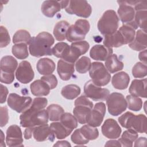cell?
Returning <instances> with one entry per match:
<instances>
[{"label": "cell", "instance_id": "cell-53", "mask_svg": "<svg viewBox=\"0 0 147 147\" xmlns=\"http://www.w3.org/2000/svg\"><path fill=\"white\" fill-rule=\"evenodd\" d=\"M105 146H121L119 141L117 140H110L107 141L105 145Z\"/></svg>", "mask_w": 147, "mask_h": 147}, {"label": "cell", "instance_id": "cell-48", "mask_svg": "<svg viewBox=\"0 0 147 147\" xmlns=\"http://www.w3.org/2000/svg\"><path fill=\"white\" fill-rule=\"evenodd\" d=\"M14 80V74H7L1 72V82L5 84H11Z\"/></svg>", "mask_w": 147, "mask_h": 147}, {"label": "cell", "instance_id": "cell-42", "mask_svg": "<svg viewBox=\"0 0 147 147\" xmlns=\"http://www.w3.org/2000/svg\"><path fill=\"white\" fill-rule=\"evenodd\" d=\"M146 18L147 10H139L136 11L134 21L138 27L145 32L146 29Z\"/></svg>", "mask_w": 147, "mask_h": 147}, {"label": "cell", "instance_id": "cell-55", "mask_svg": "<svg viewBox=\"0 0 147 147\" xmlns=\"http://www.w3.org/2000/svg\"><path fill=\"white\" fill-rule=\"evenodd\" d=\"M1 142L0 146H3V147H5V142H4L5 136H4L2 130H1Z\"/></svg>", "mask_w": 147, "mask_h": 147}, {"label": "cell", "instance_id": "cell-26", "mask_svg": "<svg viewBox=\"0 0 147 147\" xmlns=\"http://www.w3.org/2000/svg\"><path fill=\"white\" fill-rule=\"evenodd\" d=\"M130 82L129 75L124 72H119L113 75L111 83L113 87L117 90H125L127 88Z\"/></svg>", "mask_w": 147, "mask_h": 147}, {"label": "cell", "instance_id": "cell-44", "mask_svg": "<svg viewBox=\"0 0 147 147\" xmlns=\"http://www.w3.org/2000/svg\"><path fill=\"white\" fill-rule=\"evenodd\" d=\"M71 140L74 144L78 145H83L89 142V140L86 139L83 137L80 131V129H76L74 131L71 135Z\"/></svg>", "mask_w": 147, "mask_h": 147}, {"label": "cell", "instance_id": "cell-16", "mask_svg": "<svg viewBox=\"0 0 147 147\" xmlns=\"http://www.w3.org/2000/svg\"><path fill=\"white\" fill-rule=\"evenodd\" d=\"M6 142L8 146H23L22 133L17 125L10 126L6 130Z\"/></svg>", "mask_w": 147, "mask_h": 147}, {"label": "cell", "instance_id": "cell-9", "mask_svg": "<svg viewBox=\"0 0 147 147\" xmlns=\"http://www.w3.org/2000/svg\"><path fill=\"white\" fill-rule=\"evenodd\" d=\"M84 92L87 98L95 101L106 100L110 94V91L107 88L96 86L91 80L85 83Z\"/></svg>", "mask_w": 147, "mask_h": 147}, {"label": "cell", "instance_id": "cell-33", "mask_svg": "<svg viewBox=\"0 0 147 147\" xmlns=\"http://www.w3.org/2000/svg\"><path fill=\"white\" fill-rule=\"evenodd\" d=\"M138 136L137 132L131 129H128L122 133L121 137L118 141L121 146L131 147L133 146V142L136 141Z\"/></svg>", "mask_w": 147, "mask_h": 147}, {"label": "cell", "instance_id": "cell-46", "mask_svg": "<svg viewBox=\"0 0 147 147\" xmlns=\"http://www.w3.org/2000/svg\"><path fill=\"white\" fill-rule=\"evenodd\" d=\"M41 79L45 82L48 84L51 90L54 89L57 85V79L54 75L51 74L48 75H44L41 78Z\"/></svg>", "mask_w": 147, "mask_h": 147}, {"label": "cell", "instance_id": "cell-20", "mask_svg": "<svg viewBox=\"0 0 147 147\" xmlns=\"http://www.w3.org/2000/svg\"><path fill=\"white\" fill-rule=\"evenodd\" d=\"M113 49L103 45H94L90 51V56L93 60L96 61H106L113 54Z\"/></svg>", "mask_w": 147, "mask_h": 147}, {"label": "cell", "instance_id": "cell-11", "mask_svg": "<svg viewBox=\"0 0 147 147\" xmlns=\"http://www.w3.org/2000/svg\"><path fill=\"white\" fill-rule=\"evenodd\" d=\"M32 99L29 96H20L16 93L9 94L7 105L13 110L18 113H23L32 105Z\"/></svg>", "mask_w": 147, "mask_h": 147}, {"label": "cell", "instance_id": "cell-10", "mask_svg": "<svg viewBox=\"0 0 147 147\" xmlns=\"http://www.w3.org/2000/svg\"><path fill=\"white\" fill-rule=\"evenodd\" d=\"M65 10L69 14H75L83 18L89 17L92 13V7L86 1H69Z\"/></svg>", "mask_w": 147, "mask_h": 147}, {"label": "cell", "instance_id": "cell-14", "mask_svg": "<svg viewBox=\"0 0 147 147\" xmlns=\"http://www.w3.org/2000/svg\"><path fill=\"white\" fill-rule=\"evenodd\" d=\"M90 48L89 43L86 41H80L74 42L70 45L69 55L65 61L74 63L76 61L79 57L85 54Z\"/></svg>", "mask_w": 147, "mask_h": 147}, {"label": "cell", "instance_id": "cell-17", "mask_svg": "<svg viewBox=\"0 0 147 147\" xmlns=\"http://www.w3.org/2000/svg\"><path fill=\"white\" fill-rule=\"evenodd\" d=\"M103 135L109 139H117L121 136L122 129L117 122L112 118L107 119L101 127Z\"/></svg>", "mask_w": 147, "mask_h": 147}, {"label": "cell", "instance_id": "cell-21", "mask_svg": "<svg viewBox=\"0 0 147 147\" xmlns=\"http://www.w3.org/2000/svg\"><path fill=\"white\" fill-rule=\"evenodd\" d=\"M74 65V63H69L62 59L58 61L57 71L61 80L67 81L71 78L75 71Z\"/></svg>", "mask_w": 147, "mask_h": 147}, {"label": "cell", "instance_id": "cell-35", "mask_svg": "<svg viewBox=\"0 0 147 147\" xmlns=\"http://www.w3.org/2000/svg\"><path fill=\"white\" fill-rule=\"evenodd\" d=\"M49 119L51 121H59L64 113L63 108L57 104H51L47 108Z\"/></svg>", "mask_w": 147, "mask_h": 147}, {"label": "cell", "instance_id": "cell-50", "mask_svg": "<svg viewBox=\"0 0 147 147\" xmlns=\"http://www.w3.org/2000/svg\"><path fill=\"white\" fill-rule=\"evenodd\" d=\"M146 138L145 137H140L136 140L134 146H146Z\"/></svg>", "mask_w": 147, "mask_h": 147}, {"label": "cell", "instance_id": "cell-6", "mask_svg": "<svg viewBox=\"0 0 147 147\" xmlns=\"http://www.w3.org/2000/svg\"><path fill=\"white\" fill-rule=\"evenodd\" d=\"M90 29V25L87 20L79 19L74 24L69 26L66 39L71 42L83 41Z\"/></svg>", "mask_w": 147, "mask_h": 147}, {"label": "cell", "instance_id": "cell-32", "mask_svg": "<svg viewBox=\"0 0 147 147\" xmlns=\"http://www.w3.org/2000/svg\"><path fill=\"white\" fill-rule=\"evenodd\" d=\"M70 46L66 42H60L57 43L52 48V55L57 58L65 60L69 55Z\"/></svg>", "mask_w": 147, "mask_h": 147}, {"label": "cell", "instance_id": "cell-22", "mask_svg": "<svg viewBox=\"0 0 147 147\" xmlns=\"http://www.w3.org/2000/svg\"><path fill=\"white\" fill-rule=\"evenodd\" d=\"M146 84L147 80L146 78L143 79H134L132 81L129 87V92L132 95L146 98Z\"/></svg>", "mask_w": 147, "mask_h": 147}, {"label": "cell", "instance_id": "cell-12", "mask_svg": "<svg viewBox=\"0 0 147 147\" xmlns=\"http://www.w3.org/2000/svg\"><path fill=\"white\" fill-rule=\"evenodd\" d=\"M69 3V1H45L41 5V10L42 14L52 18L61 9H65Z\"/></svg>", "mask_w": 147, "mask_h": 147}, {"label": "cell", "instance_id": "cell-49", "mask_svg": "<svg viewBox=\"0 0 147 147\" xmlns=\"http://www.w3.org/2000/svg\"><path fill=\"white\" fill-rule=\"evenodd\" d=\"M8 93H9V91H8L7 88L1 84V101H0V103L1 104L6 102Z\"/></svg>", "mask_w": 147, "mask_h": 147}, {"label": "cell", "instance_id": "cell-31", "mask_svg": "<svg viewBox=\"0 0 147 147\" xmlns=\"http://www.w3.org/2000/svg\"><path fill=\"white\" fill-rule=\"evenodd\" d=\"M69 26V24L66 21L62 20L57 22L53 29L55 39L59 41H64L66 38V34Z\"/></svg>", "mask_w": 147, "mask_h": 147}, {"label": "cell", "instance_id": "cell-4", "mask_svg": "<svg viewBox=\"0 0 147 147\" xmlns=\"http://www.w3.org/2000/svg\"><path fill=\"white\" fill-rule=\"evenodd\" d=\"M118 26L119 18L113 10H107L105 11L97 24L98 29L104 36L114 33Z\"/></svg>", "mask_w": 147, "mask_h": 147}, {"label": "cell", "instance_id": "cell-1", "mask_svg": "<svg viewBox=\"0 0 147 147\" xmlns=\"http://www.w3.org/2000/svg\"><path fill=\"white\" fill-rule=\"evenodd\" d=\"M47 104V98H35L30 106L20 115V125L26 128L47 123L49 117L47 110L44 109Z\"/></svg>", "mask_w": 147, "mask_h": 147}, {"label": "cell", "instance_id": "cell-24", "mask_svg": "<svg viewBox=\"0 0 147 147\" xmlns=\"http://www.w3.org/2000/svg\"><path fill=\"white\" fill-rule=\"evenodd\" d=\"M30 88L32 94L36 96H47L50 92V87L44 80H36L30 84Z\"/></svg>", "mask_w": 147, "mask_h": 147}, {"label": "cell", "instance_id": "cell-15", "mask_svg": "<svg viewBox=\"0 0 147 147\" xmlns=\"http://www.w3.org/2000/svg\"><path fill=\"white\" fill-rule=\"evenodd\" d=\"M117 3L119 4L118 14L123 24L133 22L134 20L136 11L129 1H118Z\"/></svg>", "mask_w": 147, "mask_h": 147}, {"label": "cell", "instance_id": "cell-7", "mask_svg": "<svg viewBox=\"0 0 147 147\" xmlns=\"http://www.w3.org/2000/svg\"><path fill=\"white\" fill-rule=\"evenodd\" d=\"M89 71L91 80L96 86H105L110 82L111 75L102 63H92Z\"/></svg>", "mask_w": 147, "mask_h": 147}, {"label": "cell", "instance_id": "cell-36", "mask_svg": "<svg viewBox=\"0 0 147 147\" xmlns=\"http://www.w3.org/2000/svg\"><path fill=\"white\" fill-rule=\"evenodd\" d=\"M13 55L17 59L24 60L29 56L28 46L25 43H18L14 44L11 48Z\"/></svg>", "mask_w": 147, "mask_h": 147}, {"label": "cell", "instance_id": "cell-8", "mask_svg": "<svg viewBox=\"0 0 147 147\" xmlns=\"http://www.w3.org/2000/svg\"><path fill=\"white\" fill-rule=\"evenodd\" d=\"M109 113L113 116H117L125 111L127 108V102L124 96L119 92L109 94L106 99Z\"/></svg>", "mask_w": 147, "mask_h": 147}, {"label": "cell", "instance_id": "cell-47", "mask_svg": "<svg viewBox=\"0 0 147 147\" xmlns=\"http://www.w3.org/2000/svg\"><path fill=\"white\" fill-rule=\"evenodd\" d=\"M1 127L5 126L9 121V115H8V109L7 107H1Z\"/></svg>", "mask_w": 147, "mask_h": 147}, {"label": "cell", "instance_id": "cell-37", "mask_svg": "<svg viewBox=\"0 0 147 147\" xmlns=\"http://www.w3.org/2000/svg\"><path fill=\"white\" fill-rule=\"evenodd\" d=\"M80 131L83 137L90 141L96 139L99 136V131L95 127L89 125H84L80 128Z\"/></svg>", "mask_w": 147, "mask_h": 147}, {"label": "cell", "instance_id": "cell-5", "mask_svg": "<svg viewBox=\"0 0 147 147\" xmlns=\"http://www.w3.org/2000/svg\"><path fill=\"white\" fill-rule=\"evenodd\" d=\"M74 105L73 114L78 122L81 124L87 123L94 107L93 103L86 96L81 95L75 100Z\"/></svg>", "mask_w": 147, "mask_h": 147}, {"label": "cell", "instance_id": "cell-23", "mask_svg": "<svg viewBox=\"0 0 147 147\" xmlns=\"http://www.w3.org/2000/svg\"><path fill=\"white\" fill-rule=\"evenodd\" d=\"M129 47L136 51H140L146 48V32L143 30L138 29L136 33L133 41L129 44Z\"/></svg>", "mask_w": 147, "mask_h": 147}, {"label": "cell", "instance_id": "cell-3", "mask_svg": "<svg viewBox=\"0 0 147 147\" xmlns=\"http://www.w3.org/2000/svg\"><path fill=\"white\" fill-rule=\"evenodd\" d=\"M146 117L144 114L136 115L133 113L127 111L118 118V122L124 128L131 129L137 133H146Z\"/></svg>", "mask_w": 147, "mask_h": 147}, {"label": "cell", "instance_id": "cell-13", "mask_svg": "<svg viewBox=\"0 0 147 147\" xmlns=\"http://www.w3.org/2000/svg\"><path fill=\"white\" fill-rule=\"evenodd\" d=\"M34 76V73L30 63L26 60L21 61L16 72L17 80L22 84H28L33 79Z\"/></svg>", "mask_w": 147, "mask_h": 147}, {"label": "cell", "instance_id": "cell-41", "mask_svg": "<svg viewBox=\"0 0 147 147\" xmlns=\"http://www.w3.org/2000/svg\"><path fill=\"white\" fill-rule=\"evenodd\" d=\"M91 66V60L88 57L83 56L76 61L75 69L79 74H85L90 70Z\"/></svg>", "mask_w": 147, "mask_h": 147}, {"label": "cell", "instance_id": "cell-2", "mask_svg": "<svg viewBox=\"0 0 147 147\" xmlns=\"http://www.w3.org/2000/svg\"><path fill=\"white\" fill-rule=\"evenodd\" d=\"M55 42L53 37L48 32H42L37 36L32 37L29 43V51L34 57H40L44 56H51V47Z\"/></svg>", "mask_w": 147, "mask_h": 147}, {"label": "cell", "instance_id": "cell-52", "mask_svg": "<svg viewBox=\"0 0 147 147\" xmlns=\"http://www.w3.org/2000/svg\"><path fill=\"white\" fill-rule=\"evenodd\" d=\"M34 127H26V129L24 131V138L26 140H29L31 138L33 134Z\"/></svg>", "mask_w": 147, "mask_h": 147}, {"label": "cell", "instance_id": "cell-25", "mask_svg": "<svg viewBox=\"0 0 147 147\" xmlns=\"http://www.w3.org/2000/svg\"><path fill=\"white\" fill-rule=\"evenodd\" d=\"M55 63L49 58L40 59L37 63L36 68L41 75H48L52 74L55 69Z\"/></svg>", "mask_w": 147, "mask_h": 147}, {"label": "cell", "instance_id": "cell-18", "mask_svg": "<svg viewBox=\"0 0 147 147\" xmlns=\"http://www.w3.org/2000/svg\"><path fill=\"white\" fill-rule=\"evenodd\" d=\"M106 105L103 102L96 103L93 107L88 125L93 127L100 126L106 114Z\"/></svg>", "mask_w": 147, "mask_h": 147}, {"label": "cell", "instance_id": "cell-27", "mask_svg": "<svg viewBox=\"0 0 147 147\" xmlns=\"http://www.w3.org/2000/svg\"><path fill=\"white\" fill-rule=\"evenodd\" d=\"M103 43L109 48H118L125 45L123 37L118 30L113 34L105 36Z\"/></svg>", "mask_w": 147, "mask_h": 147}, {"label": "cell", "instance_id": "cell-45", "mask_svg": "<svg viewBox=\"0 0 147 147\" xmlns=\"http://www.w3.org/2000/svg\"><path fill=\"white\" fill-rule=\"evenodd\" d=\"M0 47L4 48L10 42V37L7 29L3 26H0Z\"/></svg>", "mask_w": 147, "mask_h": 147}, {"label": "cell", "instance_id": "cell-38", "mask_svg": "<svg viewBox=\"0 0 147 147\" xmlns=\"http://www.w3.org/2000/svg\"><path fill=\"white\" fill-rule=\"evenodd\" d=\"M127 107L134 111H140L142 107V101L141 98L132 95H127L126 97Z\"/></svg>", "mask_w": 147, "mask_h": 147}, {"label": "cell", "instance_id": "cell-30", "mask_svg": "<svg viewBox=\"0 0 147 147\" xmlns=\"http://www.w3.org/2000/svg\"><path fill=\"white\" fill-rule=\"evenodd\" d=\"M105 67L110 74H113L122 70L123 63L118 59L116 54H112L105 61Z\"/></svg>", "mask_w": 147, "mask_h": 147}, {"label": "cell", "instance_id": "cell-34", "mask_svg": "<svg viewBox=\"0 0 147 147\" xmlns=\"http://www.w3.org/2000/svg\"><path fill=\"white\" fill-rule=\"evenodd\" d=\"M80 88L76 84H68L61 89V94L62 96L69 100H72L77 98L80 94Z\"/></svg>", "mask_w": 147, "mask_h": 147}, {"label": "cell", "instance_id": "cell-51", "mask_svg": "<svg viewBox=\"0 0 147 147\" xmlns=\"http://www.w3.org/2000/svg\"><path fill=\"white\" fill-rule=\"evenodd\" d=\"M146 49H144L142 51L140 52L139 55H138V58L140 59V60L141 61H142L141 63L145 64H147V59H146Z\"/></svg>", "mask_w": 147, "mask_h": 147}, {"label": "cell", "instance_id": "cell-43", "mask_svg": "<svg viewBox=\"0 0 147 147\" xmlns=\"http://www.w3.org/2000/svg\"><path fill=\"white\" fill-rule=\"evenodd\" d=\"M132 75L135 78H142L147 75V66L141 63H137L132 68Z\"/></svg>", "mask_w": 147, "mask_h": 147}, {"label": "cell", "instance_id": "cell-29", "mask_svg": "<svg viewBox=\"0 0 147 147\" xmlns=\"http://www.w3.org/2000/svg\"><path fill=\"white\" fill-rule=\"evenodd\" d=\"M49 126L55 136L59 140L66 138L70 135L73 131L65 127L60 122H52L51 123Z\"/></svg>", "mask_w": 147, "mask_h": 147}, {"label": "cell", "instance_id": "cell-40", "mask_svg": "<svg viewBox=\"0 0 147 147\" xmlns=\"http://www.w3.org/2000/svg\"><path fill=\"white\" fill-rule=\"evenodd\" d=\"M60 122L67 128L73 130L78 126V120L69 113H64L61 117Z\"/></svg>", "mask_w": 147, "mask_h": 147}, {"label": "cell", "instance_id": "cell-28", "mask_svg": "<svg viewBox=\"0 0 147 147\" xmlns=\"http://www.w3.org/2000/svg\"><path fill=\"white\" fill-rule=\"evenodd\" d=\"M18 63L17 60L11 56H3L0 63L1 72L7 74H14L17 69Z\"/></svg>", "mask_w": 147, "mask_h": 147}, {"label": "cell", "instance_id": "cell-19", "mask_svg": "<svg viewBox=\"0 0 147 147\" xmlns=\"http://www.w3.org/2000/svg\"><path fill=\"white\" fill-rule=\"evenodd\" d=\"M33 136L34 140L38 142L46 140L53 141L55 137L50 126L47 123L34 127Z\"/></svg>", "mask_w": 147, "mask_h": 147}, {"label": "cell", "instance_id": "cell-54", "mask_svg": "<svg viewBox=\"0 0 147 147\" xmlns=\"http://www.w3.org/2000/svg\"><path fill=\"white\" fill-rule=\"evenodd\" d=\"M53 146H71V145L67 141H58L53 145Z\"/></svg>", "mask_w": 147, "mask_h": 147}, {"label": "cell", "instance_id": "cell-39", "mask_svg": "<svg viewBox=\"0 0 147 147\" xmlns=\"http://www.w3.org/2000/svg\"><path fill=\"white\" fill-rule=\"evenodd\" d=\"M32 37L28 31L24 29L17 30L13 37V44L25 43L29 44Z\"/></svg>", "mask_w": 147, "mask_h": 147}]
</instances>
